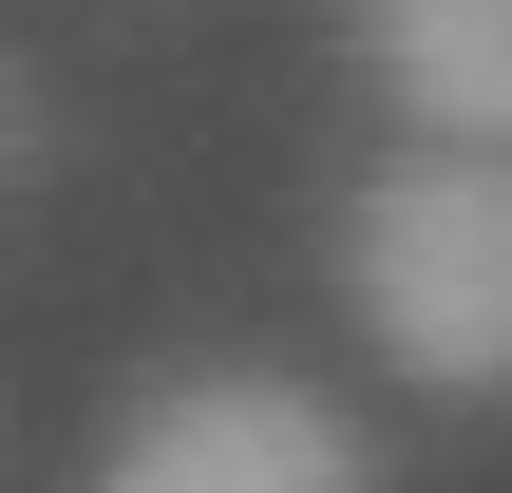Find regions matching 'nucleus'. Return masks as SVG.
I'll return each instance as SVG.
<instances>
[{"label":"nucleus","instance_id":"nucleus-1","mask_svg":"<svg viewBox=\"0 0 512 493\" xmlns=\"http://www.w3.org/2000/svg\"><path fill=\"white\" fill-rule=\"evenodd\" d=\"M342 304L399 380L437 399H512V152L437 133L342 209Z\"/></svg>","mask_w":512,"mask_h":493},{"label":"nucleus","instance_id":"nucleus-2","mask_svg":"<svg viewBox=\"0 0 512 493\" xmlns=\"http://www.w3.org/2000/svg\"><path fill=\"white\" fill-rule=\"evenodd\" d=\"M114 475L133 493H342L361 475V418H323L285 380H190V399H152L114 437Z\"/></svg>","mask_w":512,"mask_h":493},{"label":"nucleus","instance_id":"nucleus-3","mask_svg":"<svg viewBox=\"0 0 512 493\" xmlns=\"http://www.w3.org/2000/svg\"><path fill=\"white\" fill-rule=\"evenodd\" d=\"M361 57L418 133H475L512 152V0H361Z\"/></svg>","mask_w":512,"mask_h":493},{"label":"nucleus","instance_id":"nucleus-4","mask_svg":"<svg viewBox=\"0 0 512 493\" xmlns=\"http://www.w3.org/2000/svg\"><path fill=\"white\" fill-rule=\"evenodd\" d=\"M0 152H19V95H0Z\"/></svg>","mask_w":512,"mask_h":493}]
</instances>
